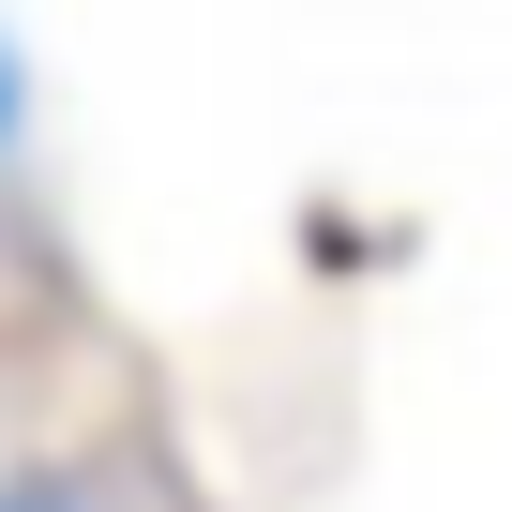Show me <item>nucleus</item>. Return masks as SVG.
Segmentation results:
<instances>
[{
    "mask_svg": "<svg viewBox=\"0 0 512 512\" xmlns=\"http://www.w3.org/2000/svg\"><path fill=\"white\" fill-rule=\"evenodd\" d=\"M0 512H76V497L61 482H0Z\"/></svg>",
    "mask_w": 512,
    "mask_h": 512,
    "instance_id": "f257e3e1",
    "label": "nucleus"
},
{
    "mask_svg": "<svg viewBox=\"0 0 512 512\" xmlns=\"http://www.w3.org/2000/svg\"><path fill=\"white\" fill-rule=\"evenodd\" d=\"M16 106H31V91H16V46H0V136H16Z\"/></svg>",
    "mask_w": 512,
    "mask_h": 512,
    "instance_id": "f03ea898",
    "label": "nucleus"
}]
</instances>
